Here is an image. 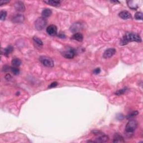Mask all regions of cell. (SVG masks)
<instances>
[{"instance_id": "obj_1", "label": "cell", "mask_w": 143, "mask_h": 143, "mask_svg": "<svg viewBox=\"0 0 143 143\" xmlns=\"http://www.w3.org/2000/svg\"><path fill=\"white\" fill-rule=\"evenodd\" d=\"M135 41V42H142V38L139 35L136 33H126L125 35L121 40L120 44L121 45H126L129 42Z\"/></svg>"}, {"instance_id": "obj_2", "label": "cell", "mask_w": 143, "mask_h": 143, "mask_svg": "<svg viewBox=\"0 0 143 143\" xmlns=\"http://www.w3.org/2000/svg\"><path fill=\"white\" fill-rule=\"evenodd\" d=\"M138 125V121L135 120H130L127 123L125 131L127 133L132 134L135 131Z\"/></svg>"}, {"instance_id": "obj_3", "label": "cell", "mask_w": 143, "mask_h": 143, "mask_svg": "<svg viewBox=\"0 0 143 143\" xmlns=\"http://www.w3.org/2000/svg\"><path fill=\"white\" fill-rule=\"evenodd\" d=\"M47 24V20L43 17H39L36 20L35 22V28L37 30H41L43 29Z\"/></svg>"}, {"instance_id": "obj_4", "label": "cell", "mask_w": 143, "mask_h": 143, "mask_svg": "<svg viewBox=\"0 0 143 143\" xmlns=\"http://www.w3.org/2000/svg\"><path fill=\"white\" fill-rule=\"evenodd\" d=\"M40 61L44 66L48 67V68H52L54 66L53 59L48 57H46V56L40 57Z\"/></svg>"}, {"instance_id": "obj_5", "label": "cell", "mask_w": 143, "mask_h": 143, "mask_svg": "<svg viewBox=\"0 0 143 143\" xmlns=\"http://www.w3.org/2000/svg\"><path fill=\"white\" fill-rule=\"evenodd\" d=\"M62 54L64 58H67V59H72L76 55V51L75 49L70 48L67 50L63 51Z\"/></svg>"}, {"instance_id": "obj_6", "label": "cell", "mask_w": 143, "mask_h": 143, "mask_svg": "<svg viewBox=\"0 0 143 143\" xmlns=\"http://www.w3.org/2000/svg\"><path fill=\"white\" fill-rule=\"evenodd\" d=\"M46 32L50 36H55L57 34V28L54 25H50L46 28Z\"/></svg>"}, {"instance_id": "obj_7", "label": "cell", "mask_w": 143, "mask_h": 143, "mask_svg": "<svg viewBox=\"0 0 143 143\" xmlns=\"http://www.w3.org/2000/svg\"><path fill=\"white\" fill-rule=\"evenodd\" d=\"M82 28L83 25L82 23H80V22H77L74 23L71 26L70 30L71 31V32L77 33L78 31H79V30H81Z\"/></svg>"}, {"instance_id": "obj_8", "label": "cell", "mask_w": 143, "mask_h": 143, "mask_svg": "<svg viewBox=\"0 0 143 143\" xmlns=\"http://www.w3.org/2000/svg\"><path fill=\"white\" fill-rule=\"evenodd\" d=\"M116 53V50L115 48H109L104 51L103 54V57L105 59H107V58H111V57L115 54Z\"/></svg>"}, {"instance_id": "obj_9", "label": "cell", "mask_w": 143, "mask_h": 143, "mask_svg": "<svg viewBox=\"0 0 143 143\" xmlns=\"http://www.w3.org/2000/svg\"><path fill=\"white\" fill-rule=\"evenodd\" d=\"M14 7L16 10L20 12H23L25 11V7L24 3L21 1H17L15 2Z\"/></svg>"}, {"instance_id": "obj_10", "label": "cell", "mask_w": 143, "mask_h": 143, "mask_svg": "<svg viewBox=\"0 0 143 143\" xmlns=\"http://www.w3.org/2000/svg\"><path fill=\"white\" fill-rule=\"evenodd\" d=\"M109 140L108 136L105 135V134H101V135H100L96 138V140L94 141L95 143H106L108 142Z\"/></svg>"}, {"instance_id": "obj_11", "label": "cell", "mask_w": 143, "mask_h": 143, "mask_svg": "<svg viewBox=\"0 0 143 143\" xmlns=\"http://www.w3.org/2000/svg\"><path fill=\"white\" fill-rule=\"evenodd\" d=\"M140 1H127L129 7L132 10H136L139 7V4Z\"/></svg>"}, {"instance_id": "obj_12", "label": "cell", "mask_w": 143, "mask_h": 143, "mask_svg": "<svg viewBox=\"0 0 143 143\" xmlns=\"http://www.w3.org/2000/svg\"><path fill=\"white\" fill-rule=\"evenodd\" d=\"M119 17L121 18V19L124 20H127L131 18V15L130 12L127 11H122L121 12H120L118 14Z\"/></svg>"}, {"instance_id": "obj_13", "label": "cell", "mask_w": 143, "mask_h": 143, "mask_svg": "<svg viewBox=\"0 0 143 143\" xmlns=\"http://www.w3.org/2000/svg\"><path fill=\"white\" fill-rule=\"evenodd\" d=\"M24 21V16L22 15H17L12 18L14 23H22Z\"/></svg>"}, {"instance_id": "obj_14", "label": "cell", "mask_w": 143, "mask_h": 143, "mask_svg": "<svg viewBox=\"0 0 143 143\" xmlns=\"http://www.w3.org/2000/svg\"><path fill=\"white\" fill-rule=\"evenodd\" d=\"M113 143H124L125 142V140L124 139V138L120 135L119 134H115V135L113 136Z\"/></svg>"}, {"instance_id": "obj_15", "label": "cell", "mask_w": 143, "mask_h": 143, "mask_svg": "<svg viewBox=\"0 0 143 143\" xmlns=\"http://www.w3.org/2000/svg\"><path fill=\"white\" fill-rule=\"evenodd\" d=\"M45 3L54 7H58L60 5V1L57 0H48V1H44Z\"/></svg>"}, {"instance_id": "obj_16", "label": "cell", "mask_w": 143, "mask_h": 143, "mask_svg": "<svg viewBox=\"0 0 143 143\" xmlns=\"http://www.w3.org/2000/svg\"><path fill=\"white\" fill-rule=\"evenodd\" d=\"M73 39L77 40L78 41H82L83 39V36L80 33H77L74 34L72 37Z\"/></svg>"}, {"instance_id": "obj_17", "label": "cell", "mask_w": 143, "mask_h": 143, "mask_svg": "<svg viewBox=\"0 0 143 143\" xmlns=\"http://www.w3.org/2000/svg\"><path fill=\"white\" fill-rule=\"evenodd\" d=\"M51 13H52V11H51V10H50V9H49V8H45L42 10L41 14H42V17L46 18V17L50 16Z\"/></svg>"}, {"instance_id": "obj_18", "label": "cell", "mask_w": 143, "mask_h": 143, "mask_svg": "<svg viewBox=\"0 0 143 143\" xmlns=\"http://www.w3.org/2000/svg\"><path fill=\"white\" fill-rule=\"evenodd\" d=\"M13 50V48L11 45L7 46L6 48L4 49V55L6 56H8L12 52Z\"/></svg>"}, {"instance_id": "obj_19", "label": "cell", "mask_w": 143, "mask_h": 143, "mask_svg": "<svg viewBox=\"0 0 143 143\" xmlns=\"http://www.w3.org/2000/svg\"><path fill=\"white\" fill-rule=\"evenodd\" d=\"M11 63H12V66L16 67H19L20 66V65H21V60L18 59V58H15V59H13L12 60V62H11Z\"/></svg>"}, {"instance_id": "obj_20", "label": "cell", "mask_w": 143, "mask_h": 143, "mask_svg": "<svg viewBox=\"0 0 143 143\" xmlns=\"http://www.w3.org/2000/svg\"><path fill=\"white\" fill-rule=\"evenodd\" d=\"M33 40H34V41L35 43L36 44H37V45L39 46H41L43 45V42H42L41 40H40L39 38H38L37 37H36V36L34 37Z\"/></svg>"}, {"instance_id": "obj_21", "label": "cell", "mask_w": 143, "mask_h": 143, "mask_svg": "<svg viewBox=\"0 0 143 143\" xmlns=\"http://www.w3.org/2000/svg\"><path fill=\"white\" fill-rule=\"evenodd\" d=\"M11 71L12 72V73L15 75H19L20 73V70L19 69L17 68V67H11L10 68Z\"/></svg>"}, {"instance_id": "obj_22", "label": "cell", "mask_w": 143, "mask_h": 143, "mask_svg": "<svg viewBox=\"0 0 143 143\" xmlns=\"http://www.w3.org/2000/svg\"><path fill=\"white\" fill-rule=\"evenodd\" d=\"M135 19L138 20H143V13L142 12H137L135 14Z\"/></svg>"}, {"instance_id": "obj_23", "label": "cell", "mask_w": 143, "mask_h": 143, "mask_svg": "<svg viewBox=\"0 0 143 143\" xmlns=\"http://www.w3.org/2000/svg\"><path fill=\"white\" fill-rule=\"evenodd\" d=\"M6 16H7V12L6 11L2 10L0 12V19L2 20V21L6 19Z\"/></svg>"}, {"instance_id": "obj_24", "label": "cell", "mask_w": 143, "mask_h": 143, "mask_svg": "<svg viewBox=\"0 0 143 143\" xmlns=\"http://www.w3.org/2000/svg\"><path fill=\"white\" fill-rule=\"evenodd\" d=\"M137 115H138V111H133V112H132L131 113H130L129 115H127L126 118H127V119H129V118H133V117H134V116H135Z\"/></svg>"}, {"instance_id": "obj_25", "label": "cell", "mask_w": 143, "mask_h": 143, "mask_svg": "<svg viewBox=\"0 0 143 143\" xmlns=\"http://www.w3.org/2000/svg\"><path fill=\"white\" fill-rule=\"evenodd\" d=\"M126 88H124L123 89H120V90H118L117 92H116L115 95H118V96L123 95V94H124L125 92H126Z\"/></svg>"}, {"instance_id": "obj_26", "label": "cell", "mask_w": 143, "mask_h": 143, "mask_svg": "<svg viewBox=\"0 0 143 143\" xmlns=\"http://www.w3.org/2000/svg\"><path fill=\"white\" fill-rule=\"evenodd\" d=\"M58 83L57 82H53L52 83H51L50 84V86H49V88H53V87H55L58 86Z\"/></svg>"}, {"instance_id": "obj_27", "label": "cell", "mask_w": 143, "mask_h": 143, "mask_svg": "<svg viewBox=\"0 0 143 143\" xmlns=\"http://www.w3.org/2000/svg\"><path fill=\"white\" fill-rule=\"evenodd\" d=\"M100 72H101V69H100V68H97L95 69V70L93 71V73H94V74H98V73H100Z\"/></svg>"}, {"instance_id": "obj_28", "label": "cell", "mask_w": 143, "mask_h": 143, "mask_svg": "<svg viewBox=\"0 0 143 143\" xmlns=\"http://www.w3.org/2000/svg\"><path fill=\"white\" fill-rule=\"evenodd\" d=\"M5 78H6V80H10L11 78V76L10 74H6V75L5 76Z\"/></svg>"}, {"instance_id": "obj_29", "label": "cell", "mask_w": 143, "mask_h": 143, "mask_svg": "<svg viewBox=\"0 0 143 143\" xmlns=\"http://www.w3.org/2000/svg\"><path fill=\"white\" fill-rule=\"evenodd\" d=\"M58 36H59V37H61V38H63V39H64V38L66 37V35H65V34H64L63 33H60L59 35H58Z\"/></svg>"}, {"instance_id": "obj_30", "label": "cell", "mask_w": 143, "mask_h": 143, "mask_svg": "<svg viewBox=\"0 0 143 143\" xmlns=\"http://www.w3.org/2000/svg\"><path fill=\"white\" fill-rule=\"evenodd\" d=\"M10 1H1V2H0V4H1V5H2V4H6L7 3H8Z\"/></svg>"}, {"instance_id": "obj_31", "label": "cell", "mask_w": 143, "mask_h": 143, "mask_svg": "<svg viewBox=\"0 0 143 143\" xmlns=\"http://www.w3.org/2000/svg\"><path fill=\"white\" fill-rule=\"evenodd\" d=\"M111 2H114V3H119V2L118 1H111Z\"/></svg>"}]
</instances>
